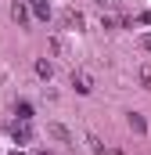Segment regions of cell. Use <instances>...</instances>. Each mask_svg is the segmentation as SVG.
I'll return each instance as SVG.
<instances>
[{
  "mask_svg": "<svg viewBox=\"0 0 151 155\" xmlns=\"http://www.w3.org/2000/svg\"><path fill=\"white\" fill-rule=\"evenodd\" d=\"M11 137H14L18 144H33V126L22 123V119H14V123H11Z\"/></svg>",
  "mask_w": 151,
  "mask_h": 155,
  "instance_id": "6da1fadb",
  "label": "cell"
},
{
  "mask_svg": "<svg viewBox=\"0 0 151 155\" xmlns=\"http://www.w3.org/2000/svg\"><path fill=\"white\" fill-rule=\"evenodd\" d=\"M61 22L72 29V25H83V15H79V11H65V15H61Z\"/></svg>",
  "mask_w": 151,
  "mask_h": 155,
  "instance_id": "ba28073f",
  "label": "cell"
},
{
  "mask_svg": "<svg viewBox=\"0 0 151 155\" xmlns=\"http://www.w3.org/2000/svg\"><path fill=\"white\" fill-rule=\"evenodd\" d=\"M11 18H14L18 25H22V22H29V11H25V4H14V7H11Z\"/></svg>",
  "mask_w": 151,
  "mask_h": 155,
  "instance_id": "52a82bcc",
  "label": "cell"
},
{
  "mask_svg": "<svg viewBox=\"0 0 151 155\" xmlns=\"http://www.w3.org/2000/svg\"><path fill=\"white\" fill-rule=\"evenodd\" d=\"M140 83H144V87H151V69H144V72H140Z\"/></svg>",
  "mask_w": 151,
  "mask_h": 155,
  "instance_id": "7c38bea8",
  "label": "cell"
},
{
  "mask_svg": "<svg viewBox=\"0 0 151 155\" xmlns=\"http://www.w3.org/2000/svg\"><path fill=\"white\" fill-rule=\"evenodd\" d=\"M33 15L47 22V18H50V4H47V0H33Z\"/></svg>",
  "mask_w": 151,
  "mask_h": 155,
  "instance_id": "277c9868",
  "label": "cell"
},
{
  "mask_svg": "<svg viewBox=\"0 0 151 155\" xmlns=\"http://www.w3.org/2000/svg\"><path fill=\"white\" fill-rule=\"evenodd\" d=\"M130 130H137V134H144V130H148V123H144L140 112H130Z\"/></svg>",
  "mask_w": 151,
  "mask_h": 155,
  "instance_id": "8992f818",
  "label": "cell"
},
{
  "mask_svg": "<svg viewBox=\"0 0 151 155\" xmlns=\"http://www.w3.org/2000/svg\"><path fill=\"white\" fill-rule=\"evenodd\" d=\"M86 144H90V152H94V155H104V152H108V148L101 144V137H94V134L86 137Z\"/></svg>",
  "mask_w": 151,
  "mask_h": 155,
  "instance_id": "9c48e42d",
  "label": "cell"
},
{
  "mask_svg": "<svg viewBox=\"0 0 151 155\" xmlns=\"http://www.w3.org/2000/svg\"><path fill=\"white\" fill-rule=\"evenodd\" d=\"M14 116L22 119V123H29V119H33V105H29V101H18V108H14Z\"/></svg>",
  "mask_w": 151,
  "mask_h": 155,
  "instance_id": "5b68a950",
  "label": "cell"
},
{
  "mask_svg": "<svg viewBox=\"0 0 151 155\" xmlns=\"http://www.w3.org/2000/svg\"><path fill=\"white\" fill-rule=\"evenodd\" d=\"M36 72L43 79H50V72H54V69H50V61H36Z\"/></svg>",
  "mask_w": 151,
  "mask_h": 155,
  "instance_id": "30bf717a",
  "label": "cell"
},
{
  "mask_svg": "<svg viewBox=\"0 0 151 155\" xmlns=\"http://www.w3.org/2000/svg\"><path fill=\"white\" fill-rule=\"evenodd\" d=\"M104 155H119V152H104Z\"/></svg>",
  "mask_w": 151,
  "mask_h": 155,
  "instance_id": "9a60e30c",
  "label": "cell"
},
{
  "mask_svg": "<svg viewBox=\"0 0 151 155\" xmlns=\"http://www.w3.org/2000/svg\"><path fill=\"white\" fill-rule=\"evenodd\" d=\"M47 134H50V137H58V141H65V144L72 141V134H69L65 126H58V123H50V126H47Z\"/></svg>",
  "mask_w": 151,
  "mask_h": 155,
  "instance_id": "3957f363",
  "label": "cell"
},
{
  "mask_svg": "<svg viewBox=\"0 0 151 155\" xmlns=\"http://www.w3.org/2000/svg\"><path fill=\"white\" fill-rule=\"evenodd\" d=\"M33 155H50V152H33Z\"/></svg>",
  "mask_w": 151,
  "mask_h": 155,
  "instance_id": "5bb4252c",
  "label": "cell"
},
{
  "mask_svg": "<svg viewBox=\"0 0 151 155\" xmlns=\"http://www.w3.org/2000/svg\"><path fill=\"white\" fill-rule=\"evenodd\" d=\"M72 87L79 90V94H90V90H94V79H90V72L76 69V72H72Z\"/></svg>",
  "mask_w": 151,
  "mask_h": 155,
  "instance_id": "7a4b0ae2",
  "label": "cell"
},
{
  "mask_svg": "<svg viewBox=\"0 0 151 155\" xmlns=\"http://www.w3.org/2000/svg\"><path fill=\"white\" fill-rule=\"evenodd\" d=\"M97 7H104V11H115V0H97Z\"/></svg>",
  "mask_w": 151,
  "mask_h": 155,
  "instance_id": "8fae6325",
  "label": "cell"
},
{
  "mask_svg": "<svg viewBox=\"0 0 151 155\" xmlns=\"http://www.w3.org/2000/svg\"><path fill=\"white\" fill-rule=\"evenodd\" d=\"M140 47H144V51L151 54V36H140Z\"/></svg>",
  "mask_w": 151,
  "mask_h": 155,
  "instance_id": "4fadbf2b",
  "label": "cell"
}]
</instances>
